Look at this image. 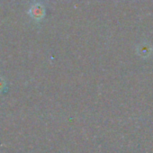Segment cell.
I'll return each instance as SVG.
<instances>
[{
	"instance_id": "6da1fadb",
	"label": "cell",
	"mask_w": 153,
	"mask_h": 153,
	"mask_svg": "<svg viewBox=\"0 0 153 153\" xmlns=\"http://www.w3.org/2000/svg\"><path fill=\"white\" fill-rule=\"evenodd\" d=\"M30 16L35 21H41L45 16V8L41 3H33L29 9Z\"/></svg>"
},
{
	"instance_id": "7a4b0ae2",
	"label": "cell",
	"mask_w": 153,
	"mask_h": 153,
	"mask_svg": "<svg viewBox=\"0 0 153 153\" xmlns=\"http://www.w3.org/2000/svg\"><path fill=\"white\" fill-rule=\"evenodd\" d=\"M5 85H6V81H5V79L2 78V76H0V92H1V91L4 89Z\"/></svg>"
}]
</instances>
